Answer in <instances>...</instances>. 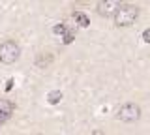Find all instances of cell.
<instances>
[{"label":"cell","instance_id":"cell-1","mask_svg":"<svg viewBox=\"0 0 150 135\" xmlns=\"http://www.w3.org/2000/svg\"><path fill=\"white\" fill-rule=\"evenodd\" d=\"M137 17H139V8L135 4H122L112 21L116 26H131Z\"/></svg>","mask_w":150,"mask_h":135},{"label":"cell","instance_id":"cell-2","mask_svg":"<svg viewBox=\"0 0 150 135\" xmlns=\"http://www.w3.org/2000/svg\"><path fill=\"white\" fill-rule=\"evenodd\" d=\"M19 57H21V47L17 41L8 40L0 43V62L2 64H13L19 60Z\"/></svg>","mask_w":150,"mask_h":135},{"label":"cell","instance_id":"cell-3","mask_svg":"<svg viewBox=\"0 0 150 135\" xmlns=\"http://www.w3.org/2000/svg\"><path fill=\"white\" fill-rule=\"evenodd\" d=\"M116 118L118 120H122V122H128V124H131V122H137V120L141 118V107L137 105V103H124L118 109V115H116Z\"/></svg>","mask_w":150,"mask_h":135},{"label":"cell","instance_id":"cell-4","mask_svg":"<svg viewBox=\"0 0 150 135\" xmlns=\"http://www.w3.org/2000/svg\"><path fill=\"white\" fill-rule=\"evenodd\" d=\"M120 6H122V2H118V0H103V2H98V13L101 17H112L115 19Z\"/></svg>","mask_w":150,"mask_h":135},{"label":"cell","instance_id":"cell-5","mask_svg":"<svg viewBox=\"0 0 150 135\" xmlns=\"http://www.w3.org/2000/svg\"><path fill=\"white\" fill-rule=\"evenodd\" d=\"M13 109H15V105H13L9 100H0V126L11 116Z\"/></svg>","mask_w":150,"mask_h":135},{"label":"cell","instance_id":"cell-6","mask_svg":"<svg viewBox=\"0 0 150 135\" xmlns=\"http://www.w3.org/2000/svg\"><path fill=\"white\" fill-rule=\"evenodd\" d=\"M53 62V54L51 53H40L36 58V66L38 68H49V64Z\"/></svg>","mask_w":150,"mask_h":135},{"label":"cell","instance_id":"cell-7","mask_svg":"<svg viewBox=\"0 0 150 135\" xmlns=\"http://www.w3.org/2000/svg\"><path fill=\"white\" fill-rule=\"evenodd\" d=\"M73 19H75V23H77L79 26H83V28L90 25V19H88V17L84 15L83 11H75V13H73Z\"/></svg>","mask_w":150,"mask_h":135},{"label":"cell","instance_id":"cell-8","mask_svg":"<svg viewBox=\"0 0 150 135\" xmlns=\"http://www.w3.org/2000/svg\"><path fill=\"white\" fill-rule=\"evenodd\" d=\"M47 101H49L51 105L60 103V101H62V92H60V90H53V92H49V96H47Z\"/></svg>","mask_w":150,"mask_h":135},{"label":"cell","instance_id":"cell-9","mask_svg":"<svg viewBox=\"0 0 150 135\" xmlns=\"http://www.w3.org/2000/svg\"><path fill=\"white\" fill-rule=\"evenodd\" d=\"M53 32H54L56 36H60V38H64V36L69 32V28L64 25V23H60V25H54V26H53Z\"/></svg>","mask_w":150,"mask_h":135},{"label":"cell","instance_id":"cell-10","mask_svg":"<svg viewBox=\"0 0 150 135\" xmlns=\"http://www.w3.org/2000/svg\"><path fill=\"white\" fill-rule=\"evenodd\" d=\"M73 40H75V34H73V30H69V32H68V34H66V36H64V40H62V41H64V43H66V45H69V43H71V41H73Z\"/></svg>","mask_w":150,"mask_h":135},{"label":"cell","instance_id":"cell-11","mask_svg":"<svg viewBox=\"0 0 150 135\" xmlns=\"http://www.w3.org/2000/svg\"><path fill=\"white\" fill-rule=\"evenodd\" d=\"M143 40L146 41V43H150V28H146V30L143 32Z\"/></svg>","mask_w":150,"mask_h":135},{"label":"cell","instance_id":"cell-12","mask_svg":"<svg viewBox=\"0 0 150 135\" xmlns=\"http://www.w3.org/2000/svg\"><path fill=\"white\" fill-rule=\"evenodd\" d=\"M11 86H13V79H9V81H8V85H6V92L11 90Z\"/></svg>","mask_w":150,"mask_h":135}]
</instances>
